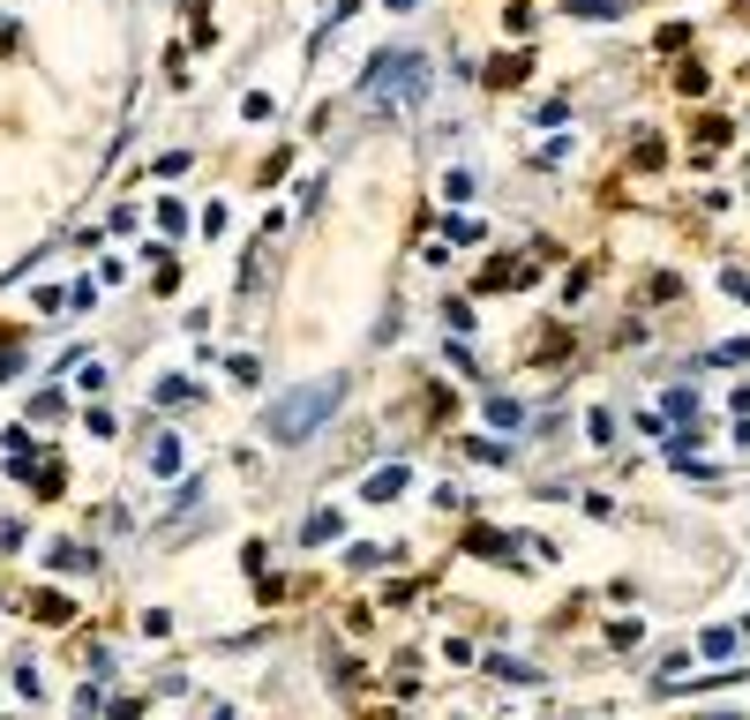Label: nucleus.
Instances as JSON below:
<instances>
[{"instance_id":"obj_1","label":"nucleus","mask_w":750,"mask_h":720,"mask_svg":"<svg viewBox=\"0 0 750 720\" xmlns=\"http://www.w3.org/2000/svg\"><path fill=\"white\" fill-rule=\"evenodd\" d=\"M338 406V383H308V391H293V398H278L271 406V436L278 443H301L315 428V413H331Z\"/></svg>"}]
</instances>
